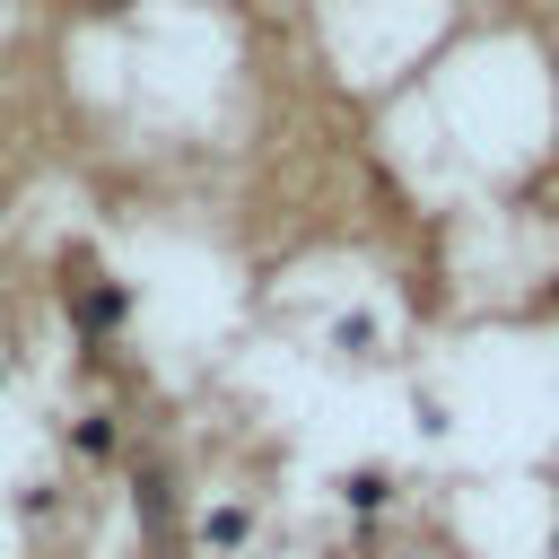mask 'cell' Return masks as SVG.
Listing matches in <instances>:
<instances>
[{
    "mask_svg": "<svg viewBox=\"0 0 559 559\" xmlns=\"http://www.w3.org/2000/svg\"><path fill=\"white\" fill-rule=\"evenodd\" d=\"M542 559H559V515H550V533H542Z\"/></svg>",
    "mask_w": 559,
    "mask_h": 559,
    "instance_id": "1",
    "label": "cell"
}]
</instances>
